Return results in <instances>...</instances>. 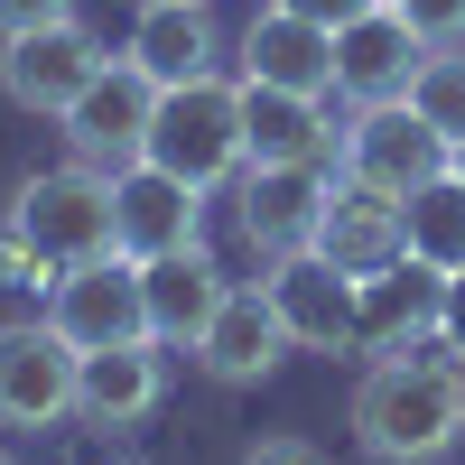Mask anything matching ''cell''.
<instances>
[{
  "instance_id": "6da1fadb",
  "label": "cell",
  "mask_w": 465,
  "mask_h": 465,
  "mask_svg": "<svg viewBox=\"0 0 465 465\" xmlns=\"http://www.w3.org/2000/svg\"><path fill=\"white\" fill-rule=\"evenodd\" d=\"M354 438L381 465H438L465 438V363L447 344H419V354H381L354 391Z\"/></svg>"
},
{
  "instance_id": "7a4b0ae2",
  "label": "cell",
  "mask_w": 465,
  "mask_h": 465,
  "mask_svg": "<svg viewBox=\"0 0 465 465\" xmlns=\"http://www.w3.org/2000/svg\"><path fill=\"white\" fill-rule=\"evenodd\" d=\"M149 159L186 186H214L252 168V112L232 74H196V84H168L159 94V122H149Z\"/></svg>"
},
{
  "instance_id": "3957f363",
  "label": "cell",
  "mask_w": 465,
  "mask_h": 465,
  "mask_svg": "<svg viewBox=\"0 0 465 465\" xmlns=\"http://www.w3.org/2000/svg\"><path fill=\"white\" fill-rule=\"evenodd\" d=\"M447 168H456V140H447L410 94H401V103H354V122H344V177H354V186L410 205L419 186L447 177Z\"/></svg>"
},
{
  "instance_id": "277c9868",
  "label": "cell",
  "mask_w": 465,
  "mask_h": 465,
  "mask_svg": "<svg viewBox=\"0 0 465 465\" xmlns=\"http://www.w3.org/2000/svg\"><path fill=\"white\" fill-rule=\"evenodd\" d=\"M0 223H19L37 252H47V270H74V261H103V252H122V232H112V177L103 168H47V177H28L10 214Z\"/></svg>"
},
{
  "instance_id": "5b68a950",
  "label": "cell",
  "mask_w": 465,
  "mask_h": 465,
  "mask_svg": "<svg viewBox=\"0 0 465 465\" xmlns=\"http://www.w3.org/2000/svg\"><path fill=\"white\" fill-rule=\"evenodd\" d=\"M47 326L74 344V354H103V344H131L149 335V280L131 252H103V261H74L47 280Z\"/></svg>"
},
{
  "instance_id": "8992f818",
  "label": "cell",
  "mask_w": 465,
  "mask_h": 465,
  "mask_svg": "<svg viewBox=\"0 0 465 465\" xmlns=\"http://www.w3.org/2000/svg\"><path fill=\"white\" fill-rule=\"evenodd\" d=\"M149 122H159V84H149L131 56H103V74L65 103V140H74V159L103 168V177H122L131 159H149Z\"/></svg>"
},
{
  "instance_id": "52a82bcc",
  "label": "cell",
  "mask_w": 465,
  "mask_h": 465,
  "mask_svg": "<svg viewBox=\"0 0 465 465\" xmlns=\"http://www.w3.org/2000/svg\"><path fill=\"white\" fill-rule=\"evenodd\" d=\"M261 289H270V307H280L289 344H307V354H354V335H363V280H344L326 252L270 261Z\"/></svg>"
},
{
  "instance_id": "ba28073f",
  "label": "cell",
  "mask_w": 465,
  "mask_h": 465,
  "mask_svg": "<svg viewBox=\"0 0 465 465\" xmlns=\"http://www.w3.org/2000/svg\"><path fill=\"white\" fill-rule=\"evenodd\" d=\"M94 74H103V37L84 19H47V28L0 37V84H10L19 112H56V122H65V103L84 94Z\"/></svg>"
},
{
  "instance_id": "9c48e42d",
  "label": "cell",
  "mask_w": 465,
  "mask_h": 465,
  "mask_svg": "<svg viewBox=\"0 0 465 465\" xmlns=\"http://www.w3.org/2000/svg\"><path fill=\"white\" fill-rule=\"evenodd\" d=\"M74 419V344L47 317L0 326V429H56Z\"/></svg>"
},
{
  "instance_id": "30bf717a",
  "label": "cell",
  "mask_w": 465,
  "mask_h": 465,
  "mask_svg": "<svg viewBox=\"0 0 465 465\" xmlns=\"http://www.w3.org/2000/svg\"><path fill=\"white\" fill-rule=\"evenodd\" d=\"M335 196V168H280V159H252L232 177V205H242L252 252L289 261V252H317V214Z\"/></svg>"
},
{
  "instance_id": "8fae6325",
  "label": "cell",
  "mask_w": 465,
  "mask_h": 465,
  "mask_svg": "<svg viewBox=\"0 0 465 465\" xmlns=\"http://www.w3.org/2000/svg\"><path fill=\"white\" fill-rule=\"evenodd\" d=\"M112 232H122L131 261H159V252L205 242V186L168 177L159 159H131L122 177H112Z\"/></svg>"
},
{
  "instance_id": "7c38bea8",
  "label": "cell",
  "mask_w": 465,
  "mask_h": 465,
  "mask_svg": "<svg viewBox=\"0 0 465 465\" xmlns=\"http://www.w3.org/2000/svg\"><path fill=\"white\" fill-rule=\"evenodd\" d=\"M419 56H429V37H419L391 0H372L363 19L335 28V94L344 103H401L410 74H419Z\"/></svg>"
},
{
  "instance_id": "4fadbf2b",
  "label": "cell",
  "mask_w": 465,
  "mask_h": 465,
  "mask_svg": "<svg viewBox=\"0 0 465 465\" xmlns=\"http://www.w3.org/2000/svg\"><path fill=\"white\" fill-rule=\"evenodd\" d=\"M159 401H168L159 335H131V344H103V354H74V419H94V429H140Z\"/></svg>"
},
{
  "instance_id": "5bb4252c",
  "label": "cell",
  "mask_w": 465,
  "mask_h": 465,
  "mask_svg": "<svg viewBox=\"0 0 465 465\" xmlns=\"http://www.w3.org/2000/svg\"><path fill=\"white\" fill-rule=\"evenodd\" d=\"M242 84H270V94H335V28L298 19V10H270L242 28Z\"/></svg>"
},
{
  "instance_id": "9a60e30c",
  "label": "cell",
  "mask_w": 465,
  "mask_h": 465,
  "mask_svg": "<svg viewBox=\"0 0 465 465\" xmlns=\"http://www.w3.org/2000/svg\"><path fill=\"white\" fill-rule=\"evenodd\" d=\"M140 280H149V335H159V344H177V354H196V344H205V326H214V307L232 298L223 261H214L205 242L140 261Z\"/></svg>"
},
{
  "instance_id": "2e32d148",
  "label": "cell",
  "mask_w": 465,
  "mask_h": 465,
  "mask_svg": "<svg viewBox=\"0 0 465 465\" xmlns=\"http://www.w3.org/2000/svg\"><path fill=\"white\" fill-rule=\"evenodd\" d=\"M438 270H419V261H391V270H372L363 280V335H354V354H419V344H447L438 335Z\"/></svg>"
},
{
  "instance_id": "e0dca14e",
  "label": "cell",
  "mask_w": 465,
  "mask_h": 465,
  "mask_svg": "<svg viewBox=\"0 0 465 465\" xmlns=\"http://www.w3.org/2000/svg\"><path fill=\"white\" fill-rule=\"evenodd\" d=\"M317 252L344 270V280H372V270L410 261V242H401V205L372 196V186H354V177H335V196H326V214H317Z\"/></svg>"
},
{
  "instance_id": "ac0fdd59",
  "label": "cell",
  "mask_w": 465,
  "mask_h": 465,
  "mask_svg": "<svg viewBox=\"0 0 465 465\" xmlns=\"http://www.w3.org/2000/svg\"><path fill=\"white\" fill-rule=\"evenodd\" d=\"M242 112H252V159L335 168V177H344V131L326 122V94H270V84H242Z\"/></svg>"
},
{
  "instance_id": "d6986e66",
  "label": "cell",
  "mask_w": 465,
  "mask_h": 465,
  "mask_svg": "<svg viewBox=\"0 0 465 465\" xmlns=\"http://www.w3.org/2000/svg\"><path fill=\"white\" fill-rule=\"evenodd\" d=\"M122 56H131L159 94H168V84H196V74H214V19H205V0H140Z\"/></svg>"
},
{
  "instance_id": "ffe728a7",
  "label": "cell",
  "mask_w": 465,
  "mask_h": 465,
  "mask_svg": "<svg viewBox=\"0 0 465 465\" xmlns=\"http://www.w3.org/2000/svg\"><path fill=\"white\" fill-rule=\"evenodd\" d=\"M280 354H289V326H280V307H270V289H232V298L214 307L205 344H196V363H205L214 381H261Z\"/></svg>"
},
{
  "instance_id": "44dd1931",
  "label": "cell",
  "mask_w": 465,
  "mask_h": 465,
  "mask_svg": "<svg viewBox=\"0 0 465 465\" xmlns=\"http://www.w3.org/2000/svg\"><path fill=\"white\" fill-rule=\"evenodd\" d=\"M401 242H410L419 270H438V280H456V270H465V177H456V168L429 177V186L401 205Z\"/></svg>"
},
{
  "instance_id": "7402d4cb",
  "label": "cell",
  "mask_w": 465,
  "mask_h": 465,
  "mask_svg": "<svg viewBox=\"0 0 465 465\" xmlns=\"http://www.w3.org/2000/svg\"><path fill=\"white\" fill-rule=\"evenodd\" d=\"M410 103L429 112V122H438L447 140H465V47H429V56H419V74H410Z\"/></svg>"
},
{
  "instance_id": "603a6c76",
  "label": "cell",
  "mask_w": 465,
  "mask_h": 465,
  "mask_svg": "<svg viewBox=\"0 0 465 465\" xmlns=\"http://www.w3.org/2000/svg\"><path fill=\"white\" fill-rule=\"evenodd\" d=\"M391 10L429 37V47H465V0H391Z\"/></svg>"
},
{
  "instance_id": "cb8c5ba5",
  "label": "cell",
  "mask_w": 465,
  "mask_h": 465,
  "mask_svg": "<svg viewBox=\"0 0 465 465\" xmlns=\"http://www.w3.org/2000/svg\"><path fill=\"white\" fill-rule=\"evenodd\" d=\"M37 280H56V270H47V252H37L19 223H0V289H37Z\"/></svg>"
},
{
  "instance_id": "d4e9b609",
  "label": "cell",
  "mask_w": 465,
  "mask_h": 465,
  "mask_svg": "<svg viewBox=\"0 0 465 465\" xmlns=\"http://www.w3.org/2000/svg\"><path fill=\"white\" fill-rule=\"evenodd\" d=\"M47 19H74V0H0V37H19V28H47Z\"/></svg>"
},
{
  "instance_id": "484cf974",
  "label": "cell",
  "mask_w": 465,
  "mask_h": 465,
  "mask_svg": "<svg viewBox=\"0 0 465 465\" xmlns=\"http://www.w3.org/2000/svg\"><path fill=\"white\" fill-rule=\"evenodd\" d=\"M438 335H447V354L465 363V270H456V280L438 289Z\"/></svg>"
},
{
  "instance_id": "4316f807",
  "label": "cell",
  "mask_w": 465,
  "mask_h": 465,
  "mask_svg": "<svg viewBox=\"0 0 465 465\" xmlns=\"http://www.w3.org/2000/svg\"><path fill=\"white\" fill-rule=\"evenodd\" d=\"M242 465H326V456L307 447V438H261V447H252Z\"/></svg>"
},
{
  "instance_id": "83f0119b",
  "label": "cell",
  "mask_w": 465,
  "mask_h": 465,
  "mask_svg": "<svg viewBox=\"0 0 465 465\" xmlns=\"http://www.w3.org/2000/svg\"><path fill=\"white\" fill-rule=\"evenodd\" d=\"M280 10H298V19H317V28H344V19H363L372 0H280Z\"/></svg>"
},
{
  "instance_id": "f1b7e54d",
  "label": "cell",
  "mask_w": 465,
  "mask_h": 465,
  "mask_svg": "<svg viewBox=\"0 0 465 465\" xmlns=\"http://www.w3.org/2000/svg\"><path fill=\"white\" fill-rule=\"evenodd\" d=\"M456 177H465V140H456Z\"/></svg>"
},
{
  "instance_id": "f546056e",
  "label": "cell",
  "mask_w": 465,
  "mask_h": 465,
  "mask_svg": "<svg viewBox=\"0 0 465 465\" xmlns=\"http://www.w3.org/2000/svg\"><path fill=\"white\" fill-rule=\"evenodd\" d=\"M0 465H10V456H0Z\"/></svg>"
}]
</instances>
